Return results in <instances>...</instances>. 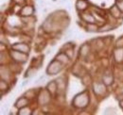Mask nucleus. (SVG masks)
I'll return each mask as SVG.
<instances>
[{
  "label": "nucleus",
  "instance_id": "obj_11",
  "mask_svg": "<svg viewBox=\"0 0 123 115\" xmlns=\"http://www.w3.org/2000/svg\"><path fill=\"white\" fill-rule=\"evenodd\" d=\"M113 57L116 63L123 62V47H115L113 51Z\"/></svg>",
  "mask_w": 123,
  "mask_h": 115
},
{
  "label": "nucleus",
  "instance_id": "obj_18",
  "mask_svg": "<svg viewBox=\"0 0 123 115\" xmlns=\"http://www.w3.org/2000/svg\"><path fill=\"white\" fill-rule=\"evenodd\" d=\"M56 59H58L60 62H62L63 65H66V64H68L69 63V61H70V58L67 56V54L64 52V51H60L57 55H56V57H55Z\"/></svg>",
  "mask_w": 123,
  "mask_h": 115
},
{
  "label": "nucleus",
  "instance_id": "obj_33",
  "mask_svg": "<svg viewBox=\"0 0 123 115\" xmlns=\"http://www.w3.org/2000/svg\"><path fill=\"white\" fill-rule=\"evenodd\" d=\"M6 58H7V55H6L3 51H1V59H0V63H1V65L4 64V59L6 60Z\"/></svg>",
  "mask_w": 123,
  "mask_h": 115
},
{
  "label": "nucleus",
  "instance_id": "obj_12",
  "mask_svg": "<svg viewBox=\"0 0 123 115\" xmlns=\"http://www.w3.org/2000/svg\"><path fill=\"white\" fill-rule=\"evenodd\" d=\"M80 18L81 19L82 22L89 24V23H96V18L93 13H88V12H80Z\"/></svg>",
  "mask_w": 123,
  "mask_h": 115
},
{
  "label": "nucleus",
  "instance_id": "obj_30",
  "mask_svg": "<svg viewBox=\"0 0 123 115\" xmlns=\"http://www.w3.org/2000/svg\"><path fill=\"white\" fill-rule=\"evenodd\" d=\"M116 47H123V36L119 37L116 42Z\"/></svg>",
  "mask_w": 123,
  "mask_h": 115
},
{
  "label": "nucleus",
  "instance_id": "obj_14",
  "mask_svg": "<svg viewBox=\"0 0 123 115\" xmlns=\"http://www.w3.org/2000/svg\"><path fill=\"white\" fill-rule=\"evenodd\" d=\"M57 85H58V93H63L66 90V80L64 76H59L56 79Z\"/></svg>",
  "mask_w": 123,
  "mask_h": 115
},
{
  "label": "nucleus",
  "instance_id": "obj_24",
  "mask_svg": "<svg viewBox=\"0 0 123 115\" xmlns=\"http://www.w3.org/2000/svg\"><path fill=\"white\" fill-rule=\"evenodd\" d=\"M17 114L18 115H31V114H33V112H32V109H31V108H30L29 106H27V107H24V108H22V109H19Z\"/></svg>",
  "mask_w": 123,
  "mask_h": 115
},
{
  "label": "nucleus",
  "instance_id": "obj_35",
  "mask_svg": "<svg viewBox=\"0 0 123 115\" xmlns=\"http://www.w3.org/2000/svg\"><path fill=\"white\" fill-rule=\"evenodd\" d=\"M117 99L119 101V102H121V101L123 100V92L119 93V94H117Z\"/></svg>",
  "mask_w": 123,
  "mask_h": 115
},
{
  "label": "nucleus",
  "instance_id": "obj_23",
  "mask_svg": "<svg viewBox=\"0 0 123 115\" xmlns=\"http://www.w3.org/2000/svg\"><path fill=\"white\" fill-rule=\"evenodd\" d=\"M20 64H21V63H18V62H15V61H13L12 63H11L10 68H11V70H12V74H18V73L21 72L22 67H21Z\"/></svg>",
  "mask_w": 123,
  "mask_h": 115
},
{
  "label": "nucleus",
  "instance_id": "obj_21",
  "mask_svg": "<svg viewBox=\"0 0 123 115\" xmlns=\"http://www.w3.org/2000/svg\"><path fill=\"white\" fill-rule=\"evenodd\" d=\"M43 62H44V57H39V58H34L33 59H32V61H31V66L32 67H35V68H40L41 66H42V64H43Z\"/></svg>",
  "mask_w": 123,
  "mask_h": 115
},
{
  "label": "nucleus",
  "instance_id": "obj_22",
  "mask_svg": "<svg viewBox=\"0 0 123 115\" xmlns=\"http://www.w3.org/2000/svg\"><path fill=\"white\" fill-rule=\"evenodd\" d=\"M85 29H86V31H88V32L94 33V32H98L99 27H98L96 23H89V24H86V25H85Z\"/></svg>",
  "mask_w": 123,
  "mask_h": 115
},
{
  "label": "nucleus",
  "instance_id": "obj_29",
  "mask_svg": "<svg viewBox=\"0 0 123 115\" xmlns=\"http://www.w3.org/2000/svg\"><path fill=\"white\" fill-rule=\"evenodd\" d=\"M64 52H65V53L67 54V56L70 58L71 59L73 58V57H74V48H69V49L65 50Z\"/></svg>",
  "mask_w": 123,
  "mask_h": 115
},
{
  "label": "nucleus",
  "instance_id": "obj_4",
  "mask_svg": "<svg viewBox=\"0 0 123 115\" xmlns=\"http://www.w3.org/2000/svg\"><path fill=\"white\" fill-rule=\"evenodd\" d=\"M102 81L101 82H93L92 83V91L94 94L96 96H99V97H104L106 96L108 93V89Z\"/></svg>",
  "mask_w": 123,
  "mask_h": 115
},
{
  "label": "nucleus",
  "instance_id": "obj_8",
  "mask_svg": "<svg viewBox=\"0 0 123 115\" xmlns=\"http://www.w3.org/2000/svg\"><path fill=\"white\" fill-rule=\"evenodd\" d=\"M12 48L15 49V50H18V51H21L23 53H27V54H30V52H31L30 44L27 43H23V42L15 43H13V44H12Z\"/></svg>",
  "mask_w": 123,
  "mask_h": 115
},
{
  "label": "nucleus",
  "instance_id": "obj_1",
  "mask_svg": "<svg viewBox=\"0 0 123 115\" xmlns=\"http://www.w3.org/2000/svg\"><path fill=\"white\" fill-rule=\"evenodd\" d=\"M90 103V94L87 90L78 93L72 99V106L78 109H83L89 106Z\"/></svg>",
  "mask_w": 123,
  "mask_h": 115
},
{
  "label": "nucleus",
  "instance_id": "obj_5",
  "mask_svg": "<svg viewBox=\"0 0 123 115\" xmlns=\"http://www.w3.org/2000/svg\"><path fill=\"white\" fill-rule=\"evenodd\" d=\"M51 97H52V94L46 90V89H43V90H40L39 91V93L37 95V102H38V105L39 106H47L50 101H51Z\"/></svg>",
  "mask_w": 123,
  "mask_h": 115
},
{
  "label": "nucleus",
  "instance_id": "obj_34",
  "mask_svg": "<svg viewBox=\"0 0 123 115\" xmlns=\"http://www.w3.org/2000/svg\"><path fill=\"white\" fill-rule=\"evenodd\" d=\"M12 1H13V3L16 4V5H18V6H22V5L25 4V1H26V0H12Z\"/></svg>",
  "mask_w": 123,
  "mask_h": 115
},
{
  "label": "nucleus",
  "instance_id": "obj_31",
  "mask_svg": "<svg viewBox=\"0 0 123 115\" xmlns=\"http://www.w3.org/2000/svg\"><path fill=\"white\" fill-rule=\"evenodd\" d=\"M116 113L117 112H116V109L114 108H108L104 111V114H116Z\"/></svg>",
  "mask_w": 123,
  "mask_h": 115
},
{
  "label": "nucleus",
  "instance_id": "obj_16",
  "mask_svg": "<svg viewBox=\"0 0 123 115\" xmlns=\"http://www.w3.org/2000/svg\"><path fill=\"white\" fill-rule=\"evenodd\" d=\"M75 7H76V10L79 12H85L89 7V3L87 0H77Z\"/></svg>",
  "mask_w": 123,
  "mask_h": 115
},
{
  "label": "nucleus",
  "instance_id": "obj_13",
  "mask_svg": "<svg viewBox=\"0 0 123 115\" xmlns=\"http://www.w3.org/2000/svg\"><path fill=\"white\" fill-rule=\"evenodd\" d=\"M30 102H31V100H30L29 98H27L26 96L23 95L22 97H19V98L15 101V103H14V108L17 109H22V108H24V107L29 106V105H30Z\"/></svg>",
  "mask_w": 123,
  "mask_h": 115
},
{
  "label": "nucleus",
  "instance_id": "obj_7",
  "mask_svg": "<svg viewBox=\"0 0 123 115\" xmlns=\"http://www.w3.org/2000/svg\"><path fill=\"white\" fill-rule=\"evenodd\" d=\"M35 13V8L32 5H25L21 8V10L19 11L18 14L21 17H30L33 16Z\"/></svg>",
  "mask_w": 123,
  "mask_h": 115
},
{
  "label": "nucleus",
  "instance_id": "obj_17",
  "mask_svg": "<svg viewBox=\"0 0 123 115\" xmlns=\"http://www.w3.org/2000/svg\"><path fill=\"white\" fill-rule=\"evenodd\" d=\"M109 12H110V15L112 17H114L115 19H119L121 16H122V12L119 10V8L115 4L113 5L110 9H109Z\"/></svg>",
  "mask_w": 123,
  "mask_h": 115
},
{
  "label": "nucleus",
  "instance_id": "obj_28",
  "mask_svg": "<svg viewBox=\"0 0 123 115\" xmlns=\"http://www.w3.org/2000/svg\"><path fill=\"white\" fill-rule=\"evenodd\" d=\"M74 46H75L74 43H71V42L66 43L65 44H63V45L62 46L61 51H65V50H67V49H69V48H74Z\"/></svg>",
  "mask_w": 123,
  "mask_h": 115
},
{
  "label": "nucleus",
  "instance_id": "obj_19",
  "mask_svg": "<svg viewBox=\"0 0 123 115\" xmlns=\"http://www.w3.org/2000/svg\"><path fill=\"white\" fill-rule=\"evenodd\" d=\"M114 75H112V73H105L102 77H101V81L106 85V86H112L114 84Z\"/></svg>",
  "mask_w": 123,
  "mask_h": 115
},
{
  "label": "nucleus",
  "instance_id": "obj_3",
  "mask_svg": "<svg viewBox=\"0 0 123 115\" xmlns=\"http://www.w3.org/2000/svg\"><path fill=\"white\" fill-rule=\"evenodd\" d=\"M9 55H10V58L12 61H15V62L21 63V64L26 63L29 59V54L23 53L21 51H18V50L12 49V48L10 50Z\"/></svg>",
  "mask_w": 123,
  "mask_h": 115
},
{
  "label": "nucleus",
  "instance_id": "obj_32",
  "mask_svg": "<svg viewBox=\"0 0 123 115\" xmlns=\"http://www.w3.org/2000/svg\"><path fill=\"white\" fill-rule=\"evenodd\" d=\"M116 5L119 8V10L122 12L123 13V0H117L116 1Z\"/></svg>",
  "mask_w": 123,
  "mask_h": 115
},
{
  "label": "nucleus",
  "instance_id": "obj_15",
  "mask_svg": "<svg viewBox=\"0 0 123 115\" xmlns=\"http://www.w3.org/2000/svg\"><path fill=\"white\" fill-rule=\"evenodd\" d=\"M46 89L52 94V96H55L57 93H58V85H57V82L56 80H51L47 83Z\"/></svg>",
  "mask_w": 123,
  "mask_h": 115
},
{
  "label": "nucleus",
  "instance_id": "obj_10",
  "mask_svg": "<svg viewBox=\"0 0 123 115\" xmlns=\"http://www.w3.org/2000/svg\"><path fill=\"white\" fill-rule=\"evenodd\" d=\"M91 53V45L88 43H84L81 44L79 50V57L81 58H87V57Z\"/></svg>",
  "mask_w": 123,
  "mask_h": 115
},
{
  "label": "nucleus",
  "instance_id": "obj_9",
  "mask_svg": "<svg viewBox=\"0 0 123 115\" xmlns=\"http://www.w3.org/2000/svg\"><path fill=\"white\" fill-rule=\"evenodd\" d=\"M12 70L10 67L8 66H4V65H1V68H0V77L1 79H4L8 82H10V80L12 79Z\"/></svg>",
  "mask_w": 123,
  "mask_h": 115
},
{
  "label": "nucleus",
  "instance_id": "obj_37",
  "mask_svg": "<svg viewBox=\"0 0 123 115\" xmlns=\"http://www.w3.org/2000/svg\"><path fill=\"white\" fill-rule=\"evenodd\" d=\"M119 103H120V108L123 109V100L121 101V102H119Z\"/></svg>",
  "mask_w": 123,
  "mask_h": 115
},
{
  "label": "nucleus",
  "instance_id": "obj_6",
  "mask_svg": "<svg viewBox=\"0 0 123 115\" xmlns=\"http://www.w3.org/2000/svg\"><path fill=\"white\" fill-rule=\"evenodd\" d=\"M42 29L46 33L55 32V24H54V19L52 15H49L44 21V23L42 24Z\"/></svg>",
  "mask_w": 123,
  "mask_h": 115
},
{
  "label": "nucleus",
  "instance_id": "obj_27",
  "mask_svg": "<svg viewBox=\"0 0 123 115\" xmlns=\"http://www.w3.org/2000/svg\"><path fill=\"white\" fill-rule=\"evenodd\" d=\"M113 29V27L110 25V24H104L102 27H100L98 29V32H105V31H109Z\"/></svg>",
  "mask_w": 123,
  "mask_h": 115
},
{
  "label": "nucleus",
  "instance_id": "obj_25",
  "mask_svg": "<svg viewBox=\"0 0 123 115\" xmlns=\"http://www.w3.org/2000/svg\"><path fill=\"white\" fill-rule=\"evenodd\" d=\"M37 73V68L35 67H32V66H30L28 68V70L26 71V75H25V77L26 78H31L32 76H34Z\"/></svg>",
  "mask_w": 123,
  "mask_h": 115
},
{
  "label": "nucleus",
  "instance_id": "obj_20",
  "mask_svg": "<svg viewBox=\"0 0 123 115\" xmlns=\"http://www.w3.org/2000/svg\"><path fill=\"white\" fill-rule=\"evenodd\" d=\"M0 91H1V95L7 93L10 91V84L8 81L4 79H0Z\"/></svg>",
  "mask_w": 123,
  "mask_h": 115
},
{
  "label": "nucleus",
  "instance_id": "obj_26",
  "mask_svg": "<svg viewBox=\"0 0 123 115\" xmlns=\"http://www.w3.org/2000/svg\"><path fill=\"white\" fill-rule=\"evenodd\" d=\"M24 96H26L27 98H29L30 100H31V99H33V98L36 97V92H35L34 89H31V90H29V91H27L25 92Z\"/></svg>",
  "mask_w": 123,
  "mask_h": 115
},
{
  "label": "nucleus",
  "instance_id": "obj_2",
  "mask_svg": "<svg viewBox=\"0 0 123 115\" xmlns=\"http://www.w3.org/2000/svg\"><path fill=\"white\" fill-rule=\"evenodd\" d=\"M63 67H64V65L62 62H60L58 59L54 58L53 60H51L48 63V65L46 67V73L47 75H56L60 74L62 71Z\"/></svg>",
  "mask_w": 123,
  "mask_h": 115
},
{
  "label": "nucleus",
  "instance_id": "obj_36",
  "mask_svg": "<svg viewBox=\"0 0 123 115\" xmlns=\"http://www.w3.org/2000/svg\"><path fill=\"white\" fill-rule=\"evenodd\" d=\"M28 83H29V81H28V80H25V81H24V82L22 83V86L24 87V86H25V85H27Z\"/></svg>",
  "mask_w": 123,
  "mask_h": 115
}]
</instances>
